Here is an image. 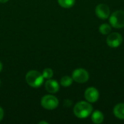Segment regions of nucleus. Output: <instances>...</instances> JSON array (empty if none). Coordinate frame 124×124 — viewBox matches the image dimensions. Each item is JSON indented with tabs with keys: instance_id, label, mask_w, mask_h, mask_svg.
<instances>
[{
	"instance_id": "obj_4",
	"label": "nucleus",
	"mask_w": 124,
	"mask_h": 124,
	"mask_svg": "<svg viewBox=\"0 0 124 124\" xmlns=\"http://www.w3.org/2000/svg\"><path fill=\"white\" fill-rule=\"evenodd\" d=\"M41 106L46 110H54L58 107L59 105V100L57 98L53 95H45L42 97L41 100Z\"/></svg>"
},
{
	"instance_id": "obj_17",
	"label": "nucleus",
	"mask_w": 124,
	"mask_h": 124,
	"mask_svg": "<svg viewBox=\"0 0 124 124\" xmlns=\"http://www.w3.org/2000/svg\"><path fill=\"white\" fill-rule=\"evenodd\" d=\"M39 124H48L49 123L48 122H46V121H40L39 123Z\"/></svg>"
},
{
	"instance_id": "obj_18",
	"label": "nucleus",
	"mask_w": 124,
	"mask_h": 124,
	"mask_svg": "<svg viewBox=\"0 0 124 124\" xmlns=\"http://www.w3.org/2000/svg\"><path fill=\"white\" fill-rule=\"evenodd\" d=\"M9 0H0V2L1 3H6V2H7Z\"/></svg>"
},
{
	"instance_id": "obj_14",
	"label": "nucleus",
	"mask_w": 124,
	"mask_h": 124,
	"mask_svg": "<svg viewBox=\"0 0 124 124\" xmlns=\"http://www.w3.org/2000/svg\"><path fill=\"white\" fill-rule=\"evenodd\" d=\"M73 80L72 77L65 76H63L61 78V80H60V84L62 86L68 87V86H70L73 84Z\"/></svg>"
},
{
	"instance_id": "obj_8",
	"label": "nucleus",
	"mask_w": 124,
	"mask_h": 124,
	"mask_svg": "<svg viewBox=\"0 0 124 124\" xmlns=\"http://www.w3.org/2000/svg\"><path fill=\"white\" fill-rule=\"evenodd\" d=\"M95 14L99 18L105 20L109 17L110 11L108 5L105 4H100L95 8Z\"/></svg>"
},
{
	"instance_id": "obj_1",
	"label": "nucleus",
	"mask_w": 124,
	"mask_h": 124,
	"mask_svg": "<svg viewBox=\"0 0 124 124\" xmlns=\"http://www.w3.org/2000/svg\"><path fill=\"white\" fill-rule=\"evenodd\" d=\"M93 111V107L89 102L81 101L76 104L73 108L74 115L81 119L89 117Z\"/></svg>"
},
{
	"instance_id": "obj_9",
	"label": "nucleus",
	"mask_w": 124,
	"mask_h": 124,
	"mask_svg": "<svg viewBox=\"0 0 124 124\" xmlns=\"http://www.w3.org/2000/svg\"><path fill=\"white\" fill-rule=\"evenodd\" d=\"M45 89L48 92L54 94L59 91L60 85L57 81L49 78L45 82Z\"/></svg>"
},
{
	"instance_id": "obj_13",
	"label": "nucleus",
	"mask_w": 124,
	"mask_h": 124,
	"mask_svg": "<svg viewBox=\"0 0 124 124\" xmlns=\"http://www.w3.org/2000/svg\"><path fill=\"white\" fill-rule=\"evenodd\" d=\"M99 31H100V33H102L103 35H107V34H109L111 32L112 28H111V26L110 25H108L107 23H103L100 26Z\"/></svg>"
},
{
	"instance_id": "obj_5",
	"label": "nucleus",
	"mask_w": 124,
	"mask_h": 124,
	"mask_svg": "<svg viewBox=\"0 0 124 124\" xmlns=\"http://www.w3.org/2000/svg\"><path fill=\"white\" fill-rule=\"evenodd\" d=\"M89 74L85 69L78 68L73 70L72 73V78L78 84H84L89 80Z\"/></svg>"
},
{
	"instance_id": "obj_15",
	"label": "nucleus",
	"mask_w": 124,
	"mask_h": 124,
	"mask_svg": "<svg viewBox=\"0 0 124 124\" xmlns=\"http://www.w3.org/2000/svg\"><path fill=\"white\" fill-rule=\"evenodd\" d=\"M42 76L46 79H49L53 76V70L51 68H46L42 72Z\"/></svg>"
},
{
	"instance_id": "obj_2",
	"label": "nucleus",
	"mask_w": 124,
	"mask_h": 124,
	"mask_svg": "<svg viewBox=\"0 0 124 124\" xmlns=\"http://www.w3.org/2000/svg\"><path fill=\"white\" fill-rule=\"evenodd\" d=\"M44 78L42 76V73L37 70H30L27 73L25 76V80L27 84L33 88L39 87L44 83Z\"/></svg>"
},
{
	"instance_id": "obj_20",
	"label": "nucleus",
	"mask_w": 124,
	"mask_h": 124,
	"mask_svg": "<svg viewBox=\"0 0 124 124\" xmlns=\"http://www.w3.org/2000/svg\"><path fill=\"white\" fill-rule=\"evenodd\" d=\"M0 84H1V81H0Z\"/></svg>"
},
{
	"instance_id": "obj_12",
	"label": "nucleus",
	"mask_w": 124,
	"mask_h": 124,
	"mask_svg": "<svg viewBox=\"0 0 124 124\" xmlns=\"http://www.w3.org/2000/svg\"><path fill=\"white\" fill-rule=\"evenodd\" d=\"M60 7L65 9L71 8L76 2V0H57Z\"/></svg>"
},
{
	"instance_id": "obj_7",
	"label": "nucleus",
	"mask_w": 124,
	"mask_h": 124,
	"mask_svg": "<svg viewBox=\"0 0 124 124\" xmlns=\"http://www.w3.org/2000/svg\"><path fill=\"white\" fill-rule=\"evenodd\" d=\"M84 97L87 102L90 103H93L98 100L100 97V93L96 88L89 87L86 89L84 92Z\"/></svg>"
},
{
	"instance_id": "obj_3",
	"label": "nucleus",
	"mask_w": 124,
	"mask_h": 124,
	"mask_svg": "<svg viewBox=\"0 0 124 124\" xmlns=\"http://www.w3.org/2000/svg\"><path fill=\"white\" fill-rule=\"evenodd\" d=\"M110 23L115 28H122L124 27V11L117 10L110 17Z\"/></svg>"
},
{
	"instance_id": "obj_6",
	"label": "nucleus",
	"mask_w": 124,
	"mask_h": 124,
	"mask_svg": "<svg viewBox=\"0 0 124 124\" xmlns=\"http://www.w3.org/2000/svg\"><path fill=\"white\" fill-rule=\"evenodd\" d=\"M123 42V37L122 36L117 32H113L110 33L106 39L107 44L112 48H117Z\"/></svg>"
},
{
	"instance_id": "obj_11",
	"label": "nucleus",
	"mask_w": 124,
	"mask_h": 124,
	"mask_svg": "<svg viewBox=\"0 0 124 124\" xmlns=\"http://www.w3.org/2000/svg\"><path fill=\"white\" fill-rule=\"evenodd\" d=\"M92 121L94 124H100L104 121V115L100 110H95L92 114Z\"/></svg>"
},
{
	"instance_id": "obj_19",
	"label": "nucleus",
	"mask_w": 124,
	"mask_h": 124,
	"mask_svg": "<svg viewBox=\"0 0 124 124\" xmlns=\"http://www.w3.org/2000/svg\"><path fill=\"white\" fill-rule=\"evenodd\" d=\"M1 70H2V64H1V62H0V72L1 71Z\"/></svg>"
},
{
	"instance_id": "obj_16",
	"label": "nucleus",
	"mask_w": 124,
	"mask_h": 124,
	"mask_svg": "<svg viewBox=\"0 0 124 124\" xmlns=\"http://www.w3.org/2000/svg\"><path fill=\"white\" fill-rule=\"evenodd\" d=\"M4 118V110L3 109L0 107V121H1V120Z\"/></svg>"
},
{
	"instance_id": "obj_10",
	"label": "nucleus",
	"mask_w": 124,
	"mask_h": 124,
	"mask_svg": "<svg viewBox=\"0 0 124 124\" xmlns=\"http://www.w3.org/2000/svg\"><path fill=\"white\" fill-rule=\"evenodd\" d=\"M115 116L121 120H124V103L117 104L113 109Z\"/></svg>"
}]
</instances>
